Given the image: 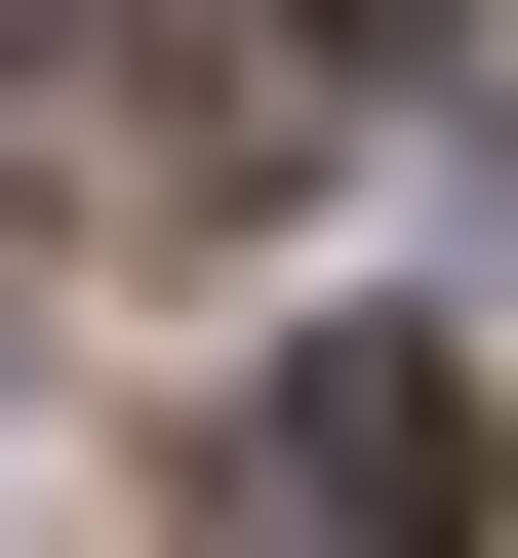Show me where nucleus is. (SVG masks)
Listing matches in <instances>:
<instances>
[{"label":"nucleus","mask_w":518,"mask_h":558,"mask_svg":"<svg viewBox=\"0 0 518 558\" xmlns=\"http://www.w3.org/2000/svg\"><path fill=\"white\" fill-rule=\"evenodd\" d=\"M200 478H240V519H399V558H438V519H479V399H438L399 319H359V360H279V399H240Z\"/></svg>","instance_id":"1"}]
</instances>
